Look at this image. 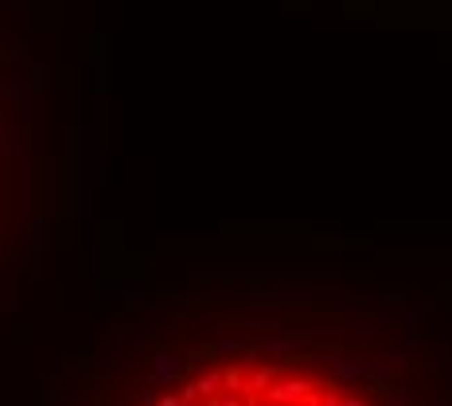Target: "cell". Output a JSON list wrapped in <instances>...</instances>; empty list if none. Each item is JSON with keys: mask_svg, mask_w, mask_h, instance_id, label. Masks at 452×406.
I'll return each instance as SVG.
<instances>
[{"mask_svg": "<svg viewBox=\"0 0 452 406\" xmlns=\"http://www.w3.org/2000/svg\"><path fill=\"white\" fill-rule=\"evenodd\" d=\"M156 406H184V398H179V395H164Z\"/></svg>", "mask_w": 452, "mask_h": 406, "instance_id": "cell-6", "label": "cell"}, {"mask_svg": "<svg viewBox=\"0 0 452 406\" xmlns=\"http://www.w3.org/2000/svg\"><path fill=\"white\" fill-rule=\"evenodd\" d=\"M223 391L226 395H246V379H242L238 367H226L223 371Z\"/></svg>", "mask_w": 452, "mask_h": 406, "instance_id": "cell-4", "label": "cell"}, {"mask_svg": "<svg viewBox=\"0 0 452 406\" xmlns=\"http://www.w3.org/2000/svg\"><path fill=\"white\" fill-rule=\"evenodd\" d=\"M179 398H184V406H195V403H199V387H195V383L179 387Z\"/></svg>", "mask_w": 452, "mask_h": 406, "instance_id": "cell-5", "label": "cell"}, {"mask_svg": "<svg viewBox=\"0 0 452 406\" xmlns=\"http://www.w3.org/2000/svg\"><path fill=\"white\" fill-rule=\"evenodd\" d=\"M339 406H363V403H359L355 395H339Z\"/></svg>", "mask_w": 452, "mask_h": 406, "instance_id": "cell-8", "label": "cell"}, {"mask_svg": "<svg viewBox=\"0 0 452 406\" xmlns=\"http://www.w3.org/2000/svg\"><path fill=\"white\" fill-rule=\"evenodd\" d=\"M273 383V367H257L254 375L246 379V395L250 403H257V398H266V387Z\"/></svg>", "mask_w": 452, "mask_h": 406, "instance_id": "cell-2", "label": "cell"}, {"mask_svg": "<svg viewBox=\"0 0 452 406\" xmlns=\"http://www.w3.org/2000/svg\"><path fill=\"white\" fill-rule=\"evenodd\" d=\"M312 391H316V383H308V379H281V383L266 387V403L269 406H277V403H305Z\"/></svg>", "mask_w": 452, "mask_h": 406, "instance_id": "cell-1", "label": "cell"}, {"mask_svg": "<svg viewBox=\"0 0 452 406\" xmlns=\"http://www.w3.org/2000/svg\"><path fill=\"white\" fill-rule=\"evenodd\" d=\"M223 406H246V403H242L238 395H226V391H223Z\"/></svg>", "mask_w": 452, "mask_h": 406, "instance_id": "cell-7", "label": "cell"}, {"mask_svg": "<svg viewBox=\"0 0 452 406\" xmlns=\"http://www.w3.org/2000/svg\"><path fill=\"white\" fill-rule=\"evenodd\" d=\"M195 387H199V398L203 395H223V371H207V375H199Z\"/></svg>", "mask_w": 452, "mask_h": 406, "instance_id": "cell-3", "label": "cell"}]
</instances>
